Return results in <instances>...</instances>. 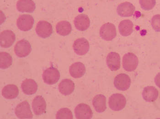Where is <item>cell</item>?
I'll return each instance as SVG.
<instances>
[{"label": "cell", "instance_id": "2", "mask_svg": "<svg viewBox=\"0 0 160 119\" xmlns=\"http://www.w3.org/2000/svg\"><path fill=\"white\" fill-rule=\"evenodd\" d=\"M139 63L138 57L134 53L128 52L124 54L123 57V69L128 72L136 70Z\"/></svg>", "mask_w": 160, "mask_h": 119}, {"label": "cell", "instance_id": "15", "mask_svg": "<svg viewBox=\"0 0 160 119\" xmlns=\"http://www.w3.org/2000/svg\"><path fill=\"white\" fill-rule=\"evenodd\" d=\"M74 24L76 29L80 31L87 30L90 25V21L88 17L86 14H81L75 18Z\"/></svg>", "mask_w": 160, "mask_h": 119}, {"label": "cell", "instance_id": "30", "mask_svg": "<svg viewBox=\"0 0 160 119\" xmlns=\"http://www.w3.org/2000/svg\"><path fill=\"white\" fill-rule=\"evenodd\" d=\"M155 82L156 85L160 88V72L158 73L155 78Z\"/></svg>", "mask_w": 160, "mask_h": 119}, {"label": "cell", "instance_id": "7", "mask_svg": "<svg viewBox=\"0 0 160 119\" xmlns=\"http://www.w3.org/2000/svg\"><path fill=\"white\" fill-rule=\"evenodd\" d=\"M34 23V19L31 15L23 14L20 16L18 19L17 25L20 30L27 31L32 29Z\"/></svg>", "mask_w": 160, "mask_h": 119}, {"label": "cell", "instance_id": "11", "mask_svg": "<svg viewBox=\"0 0 160 119\" xmlns=\"http://www.w3.org/2000/svg\"><path fill=\"white\" fill-rule=\"evenodd\" d=\"M73 48L74 51L80 56L85 55L89 51L90 48L89 43L86 39L81 38L74 41Z\"/></svg>", "mask_w": 160, "mask_h": 119}, {"label": "cell", "instance_id": "25", "mask_svg": "<svg viewBox=\"0 0 160 119\" xmlns=\"http://www.w3.org/2000/svg\"><path fill=\"white\" fill-rule=\"evenodd\" d=\"M56 30L58 34L66 36L70 34L72 32V25L68 21H62L56 24Z\"/></svg>", "mask_w": 160, "mask_h": 119}, {"label": "cell", "instance_id": "29", "mask_svg": "<svg viewBox=\"0 0 160 119\" xmlns=\"http://www.w3.org/2000/svg\"><path fill=\"white\" fill-rule=\"evenodd\" d=\"M153 29L156 31L160 32V15L157 14L153 17L151 21Z\"/></svg>", "mask_w": 160, "mask_h": 119}, {"label": "cell", "instance_id": "18", "mask_svg": "<svg viewBox=\"0 0 160 119\" xmlns=\"http://www.w3.org/2000/svg\"><path fill=\"white\" fill-rule=\"evenodd\" d=\"M36 6L32 0H19L17 3V8L20 12L32 13Z\"/></svg>", "mask_w": 160, "mask_h": 119}, {"label": "cell", "instance_id": "10", "mask_svg": "<svg viewBox=\"0 0 160 119\" xmlns=\"http://www.w3.org/2000/svg\"><path fill=\"white\" fill-rule=\"evenodd\" d=\"M75 116L78 119H90L93 112L90 107L86 104H80L75 109Z\"/></svg>", "mask_w": 160, "mask_h": 119}, {"label": "cell", "instance_id": "28", "mask_svg": "<svg viewBox=\"0 0 160 119\" xmlns=\"http://www.w3.org/2000/svg\"><path fill=\"white\" fill-rule=\"evenodd\" d=\"M140 3L143 9L150 10L155 6L156 0H140Z\"/></svg>", "mask_w": 160, "mask_h": 119}, {"label": "cell", "instance_id": "20", "mask_svg": "<svg viewBox=\"0 0 160 119\" xmlns=\"http://www.w3.org/2000/svg\"><path fill=\"white\" fill-rule=\"evenodd\" d=\"M21 88L24 94L28 95H32L37 92V84L32 79H25L22 83Z\"/></svg>", "mask_w": 160, "mask_h": 119}, {"label": "cell", "instance_id": "12", "mask_svg": "<svg viewBox=\"0 0 160 119\" xmlns=\"http://www.w3.org/2000/svg\"><path fill=\"white\" fill-rule=\"evenodd\" d=\"M15 34L10 30H5L1 33V46L4 48H8L12 45L15 41Z\"/></svg>", "mask_w": 160, "mask_h": 119}, {"label": "cell", "instance_id": "8", "mask_svg": "<svg viewBox=\"0 0 160 119\" xmlns=\"http://www.w3.org/2000/svg\"><path fill=\"white\" fill-rule=\"evenodd\" d=\"M36 33L39 37L43 38L49 37L53 33L52 25L48 22L41 20L38 23L36 27Z\"/></svg>", "mask_w": 160, "mask_h": 119}, {"label": "cell", "instance_id": "19", "mask_svg": "<svg viewBox=\"0 0 160 119\" xmlns=\"http://www.w3.org/2000/svg\"><path fill=\"white\" fill-rule=\"evenodd\" d=\"M158 89L152 86L146 87L142 92L143 99L148 102H153L156 101L158 99Z\"/></svg>", "mask_w": 160, "mask_h": 119}, {"label": "cell", "instance_id": "13", "mask_svg": "<svg viewBox=\"0 0 160 119\" xmlns=\"http://www.w3.org/2000/svg\"><path fill=\"white\" fill-rule=\"evenodd\" d=\"M32 108L37 116L44 114L46 109V103L44 98L41 96H36L32 101Z\"/></svg>", "mask_w": 160, "mask_h": 119}, {"label": "cell", "instance_id": "9", "mask_svg": "<svg viewBox=\"0 0 160 119\" xmlns=\"http://www.w3.org/2000/svg\"><path fill=\"white\" fill-rule=\"evenodd\" d=\"M114 85L118 90L126 91L131 85V79L128 75L121 73L116 75L114 78Z\"/></svg>", "mask_w": 160, "mask_h": 119}, {"label": "cell", "instance_id": "27", "mask_svg": "<svg viewBox=\"0 0 160 119\" xmlns=\"http://www.w3.org/2000/svg\"><path fill=\"white\" fill-rule=\"evenodd\" d=\"M57 119H72V113L68 108H62L60 109L56 115Z\"/></svg>", "mask_w": 160, "mask_h": 119}, {"label": "cell", "instance_id": "16", "mask_svg": "<svg viewBox=\"0 0 160 119\" xmlns=\"http://www.w3.org/2000/svg\"><path fill=\"white\" fill-rule=\"evenodd\" d=\"M135 11V6L129 2L122 3L117 7V13L120 16H132Z\"/></svg>", "mask_w": 160, "mask_h": 119}, {"label": "cell", "instance_id": "1", "mask_svg": "<svg viewBox=\"0 0 160 119\" xmlns=\"http://www.w3.org/2000/svg\"><path fill=\"white\" fill-rule=\"evenodd\" d=\"M126 104V100L123 94H112L109 99L108 105L110 109L113 111H118L123 110Z\"/></svg>", "mask_w": 160, "mask_h": 119}, {"label": "cell", "instance_id": "3", "mask_svg": "<svg viewBox=\"0 0 160 119\" xmlns=\"http://www.w3.org/2000/svg\"><path fill=\"white\" fill-rule=\"evenodd\" d=\"M100 35L102 39L107 41L112 40L117 35L115 25L110 23L104 24L100 30Z\"/></svg>", "mask_w": 160, "mask_h": 119}, {"label": "cell", "instance_id": "5", "mask_svg": "<svg viewBox=\"0 0 160 119\" xmlns=\"http://www.w3.org/2000/svg\"><path fill=\"white\" fill-rule=\"evenodd\" d=\"M31 50V45L27 40L25 39L18 41L14 47L15 53L19 57H24L28 56Z\"/></svg>", "mask_w": 160, "mask_h": 119}, {"label": "cell", "instance_id": "23", "mask_svg": "<svg viewBox=\"0 0 160 119\" xmlns=\"http://www.w3.org/2000/svg\"><path fill=\"white\" fill-rule=\"evenodd\" d=\"M74 89L75 84L70 79H64L60 82L59 85V91L64 95H69L72 94Z\"/></svg>", "mask_w": 160, "mask_h": 119}, {"label": "cell", "instance_id": "14", "mask_svg": "<svg viewBox=\"0 0 160 119\" xmlns=\"http://www.w3.org/2000/svg\"><path fill=\"white\" fill-rule=\"evenodd\" d=\"M106 63L111 71H117L120 68V55L117 52H110L107 57Z\"/></svg>", "mask_w": 160, "mask_h": 119}, {"label": "cell", "instance_id": "4", "mask_svg": "<svg viewBox=\"0 0 160 119\" xmlns=\"http://www.w3.org/2000/svg\"><path fill=\"white\" fill-rule=\"evenodd\" d=\"M43 82L48 85L56 84L60 78V73L58 69L50 67L43 71Z\"/></svg>", "mask_w": 160, "mask_h": 119}, {"label": "cell", "instance_id": "21", "mask_svg": "<svg viewBox=\"0 0 160 119\" xmlns=\"http://www.w3.org/2000/svg\"><path fill=\"white\" fill-rule=\"evenodd\" d=\"M19 89L17 86L14 84H9L5 86L2 90V95L8 100H12L18 96Z\"/></svg>", "mask_w": 160, "mask_h": 119}, {"label": "cell", "instance_id": "24", "mask_svg": "<svg viewBox=\"0 0 160 119\" xmlns=\"http://www.w3.org/2000/svg\"><path fill=\"white\" fill-rule=\"evenodd\" d=\"M134 24L130 20H123L118 25V29L120 34L123 36L130 35L133 31Z\"/></svg>", "mask_w": 160, "mask_h": 119}, {"label": "cell", "instance_id": "17", "mask_svg": "<svg viewBox=\"0 0 160 119\" xmlns=\"http://www.w3.org/2000/svg\"><path fill=\"white\" fill-rule=\"evenodd\" d=\"M86 70L84 64L79 62L73 63L69 68L70 75L74 78L82 77L85 74Z\"/></svg>", "mask_w": 160, "mask_h": 119}, {"label": "cell", "instance_id": "22", "mask_svg": "<svg viewBox=\"0 0 160 119\" xmlns=\"http://www.w3.org/2000/svg\"><path fill=\"white\" fill-rule=\"evenodd\" d=\"M92 105L97 112L102 113L106 110V99L104 95L98 94L92 100Z\"/></svg>", "mask_w": 160, "mask_h": 119}, {"label": "cell", "instance_id": "6", "mask_svg": "<svg viewBox=\"0 0 160 119\" xmlns=\"http://www.w3.org/2000/svg\"><path fill=\"white\" fill-rule=\"evenodd\" d=\"M15 113L19 119H31L32 118L29 104L27 101H23L16 107Z\"/></svg>", "mask_w": 160, "mask_h": 119}, {"label": "cell", "instance_id": "26", "mask_svg": "<svg viewBox=\"0 0 160 119\" xmlns=\"http://www.w3.org/2000/svg\"><path fill=\"white\" fill-rule=\"evenodd\" d=\"M12 58L10 54L6 52H0V67L6 69L12 64Z\"/></svg>", "mask_w": 160, "mask_h": 119}]
</instances>
